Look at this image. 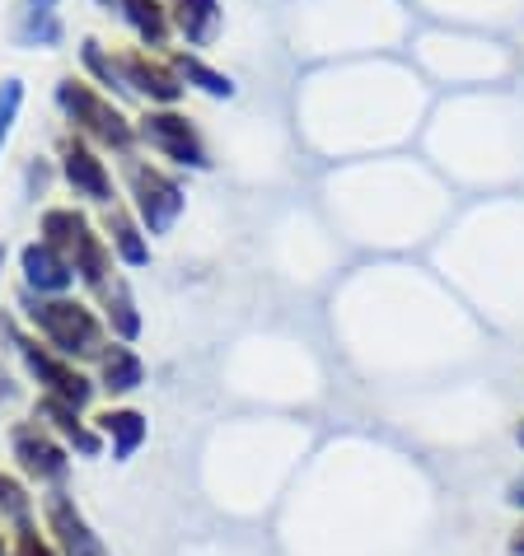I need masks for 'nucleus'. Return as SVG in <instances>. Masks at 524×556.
Returning a JSON list of instances; mask_svg holds the SVG:
<instances>
[{
  "label": "nucleus",
  "instance_id": "f257e3e1",
  "mask_svg": "<svg viewBox=\"0 0 524 556\" xmlns=\"http://www.w3.org/2000/svg\"><path fill=\"white\" fill-rule=\"evenodd\" d=\"M24 318H28V328H34V337L42 346H52L57 355H66V361H75V365L99 361V355L108 351L103 318L85 300H71V295L28 300Z\"/></svg>",
  "mask_w": 524,
  "mask_h": 556
},
{
  "label": "nucleus",
  "instance_id": "f03ea898",
  "mask_svg": "<svg viewBox=\"0 0 524 556\" xmlns=\"http://www.w3.org/2000/svg\"><path fill=\"white\" fill-rule=\"evenodd\" d=\"M0 328H5L14 355H20L24 375L38 383V397H61V403L89 412V403H95V393H99V383L89 379L80 365L66 361V355H57L52 346H42L38 337H24L20 328H14V318H0Z\"/></svg>",
  "mask_w": 524,
  "mask_h": 556
},
{
  "label": "nucleus",
  "instance_id": "7ed1b4c3",
  "mask_svg": "<svg viewBox=\"0 0 524 556\" xmlns=\"http://www.w3.org/2000/svg\"><path fill=\"white\" fill-rule=\"evenodd\" d=\"M42 243H52L95 295H103V286L117 276L113 271V249L89 229V220L75 206H52L48 215H42Z\"/></svg>",
  "mask_w": 524,
  "mask_h": 556
},
{
  "label": "nucleus",
  "instance_id": "20e7f679",
  "mask_svg": "<svg viewBox=\"0 0 524 556\" xmlns=\"http://www.w3.org/2000/svg\"><path fill=\"white\" fill-rule=\"evenodd\" d=\"M10 458H14V472L38 491H66L71 482V450L42 421L10 426Z\"/></svg>",
  "mask_w": 524,
  "mask_h": 556
},
{
  "label": "nucleus",
  "instance_id": "39448f33",
  "mask_svg": "<svg viewBox=\"0 0 524 556\" xmlns=\"http://www.w3.org/2000/svg\"><path fill=\"white\" fill-rule=\"evenodd\" d=\"M57 103H61V113L71 117V127L75 136H95L99 146H113L127 154L132 150V122L117 113L113 103H108L99 89H89L85 80H75V75H66V80L57 85Z\"/></svg>",
  "mask_w": 524,
  "mask_h": 556
},
{
  "label": "nucleus",
  "instance_id": "423d86ee",
  "mask_svg": "<svg viewBox=\"0 0 524 556\" xmlns=\"http://www.w3.org/2000/svg\"><path fill=\"white\" fill-rule=\"evenodd\" d=\"M38 519H42V529H48V538L57 543L61 556H113L103 543V533L85 519V509L75 505L71 491H42Z\"/></svg>",
  "mask_w": 524,
  "mask_h": 556
},
{
  "label": "nucleus",
  "instance_id": "0eeeda50",
  "mask_svg": "<svg viewBox=\"0 0 524 556\" xmlns=\"http://www.w3.org/2000/svg\"><path fill=\"white\" fill-rule=\"evenodd\" d=\"M127 182L136 197V211H141V225L150 235H169V225L183 215V188L155 164H141L127 154Z\"/></svg>",
  "mask_w": 524,
  "mask_h": 556
},
{
  "label": "nucleus",
  "instance_id": "6e6552de",
  "mask_svg": "<svg viewBox=\"0 0 524 556\" xmlns=\"http://www.w3.org/2000/svg\"><path fill=\"white\" fill-rule=\"evenodd\" d=\"M141 141L164 154V160H174L183 168H207V146H202V136L192 131V122L188 117H178V113H146L141 117Z\"/></svg>",
  "mask_w": 524,
  "mask_h": 556
},
{
  "label": "nucleus",
  "instance_id": "1a4fd4ad",
  "mask_svg": "<svg viewBox=\"0 0 524 556\" xmlns=\"http://www.w3.org/2000/svg\"><path fill=\"white\" fill-rule=\"evenodd\" d=\"M34 421H42L61 444H66V450H75L80 458H99L103 454V435L95 430V416H85L80 407L61 403V397H38Z\"/></svg>",
  "mask_w": 524,
  "mask_h": 556
},
{
  "label": "nucleus",
  "instance_id": "9d476101",
  "mask_svg": "<svg viewBox=\"0 0 524 556\" xmlns=\"http://www.w3.org/2000/svg\"><path fill=\"white\" fill-rule=\"evenodd\" d=\"M20 271H24V286L34 290L38 300H57V295H71L75 286V271L71 262L61 257L52 243H28L20 253Z\"/></svg>",
  "mask_w": 524,
  "mask_h": 556
},
{
  "label": "nucleus",
  "instance_id": "9b49d317",
  "mask_svg": "<svg viewBox=\"0 0 524 556\" xmlns=\"http://www.w3.org/2000/svg\"><path fill=\"white\" fill-rule=\"evenodd\" d=\"M61 174H66L71 188L80 197H89V202H99V206L113 202V178H108L103 160L80 141V136H71V141L61 146Z\"/></svg>",
  "mask_w": 524,
  "mask_h": 556
},
{
  "label": "nucleus",
  "instance_id": "f8f14e48",
  "mask_svg": "<svg viewBox=\"0 0 524 556\" xmlns=\"http://www.w3.org/2000/svg\"><path fill=\"white\" fill-rule=\"evenodd\" d=\"M95 383L108 397H127L146 383V361L127 342H108V351L95 361Z\"/></svg>",
  "mask_w": 524,
  "mask_h": 556
},
{
  "label": "nucleus",
  "instance_id": "ddd939ff",
  "mask_svg": "<svg viewBox=\"0 0 524 556\" xmlns=\"http://www.w3.org/2000/svg\"><path fill=\"white\" fill-rule=\"evenodd\" d=\"M95 430L103 435V444L113 450L117 463H127L132 454H141V444L150 440V421L136 407H103L95 416Z\"/></svg>",
  "mask_w": 524,
  "mask_h": 556
},
{
  "label": "nucleus",
  "instance_id": "4468645a",
  "mask_svg": "<svg viewBox=\"0 0 524 556\" xmlns=\"http://www.w3.org/2000/svg\"><path fill=\"white\" fill-rule=\"evenodd\" d=\"M117 66H122V80H127V89H141L150 103H174V99L183 94L178 71H169V66H160V61H150V56H141V52L122 56Z\"/></svg>",
  "mask_w": 524,
  "mask_h": 556
},
{
  "label": "nucleus",
  "instance_id": "2eb2a0df",
  "mask_svg": "<svg viewBox=\"0 0 524 556\" xmlns=\"http://www.w3.org/2000/svg\"><path fill=\"white\" fill-rule=\"evenodd\" d=\"M99 304H103V323H108V332H113V342L132 346L136 337H141V308L132 300V286L122 281V276H113V281L103 286Z\"/></svg>",
  "mask_w": 524,
  "mask_h": 556
},
{
  "label": "nucleus",
  "instance_id": "dca6fc26",
  "mask_svg": "<svg viewBox=\"0 0 524 556\" xmlns=\"http://www.w3.org/2000/svg\"><path fill=\"white\" fill-rule=\"evenodd\" d=\"M14 42H24V48H52V42H61L57 0H20V14H14Z\"/></svg>",
  "mask_w": 524,
  "mask_h": 556
},
{
  "label": "nucleus",
  "instance_id": "f3484780",
  "mask_svg": "<svg viewBox=\"0 0 524 556\" xmlns=\"http://www.w3.org/2000/svg\"><path fill=\"white\" fill-rule=\"evenodd\" d=\"M28 523H38V496H34V486H28L20 472L0 468V529L20 533V529H28Z\"/></svg>",
  "mask_w": 524,
  "mask_h": 556
},
{
  "label": "nucleus",
  "instance_id": "a211bd4d",
  "mask_svg": "<svg viewBox=\"0 0 524 556\" xmlns=\"http://www.w3.org/2000/svg\"><path fill=\"white\" fill-rule=\"evenodd\" d=\"M174 24L178 34L192 42V48H202V42L215 38V28H221V0H174Z\"/></svg>",
  "mask_w": 524,
  "mask_h": 556
},
{
  "label": "nucleus",
  "instance_id": "6ab92c4d",
  "mask_svg": "<svg viewBox=\"0 0 524 556\" xmlns=\"http://www.w3.org/2000/svg\"><path fill=\"white\" fill-rule=\"evenodd\" d=\"M103 229H108V249L127 262V267H146V262H150V243L141 239V225H136L127 211L113 206L103 215Z\"/></svg>",
  "mask_w": 524,
  "mask_h": 556
},
{
  "label": "nucleus",
  "instance_id": "aec40b11",
  "mask_svg": "<svg viewBox=\"0 0 524 556\" xmlns=\"http://www.w3.org/2000/svg\"><path fill=\"white\" fill-rule=\"evenodd\" d=\"M113 10H122V20H127L136 34H141L150 48H160L164 34H169V14L160 0H113Z\"/></svg>",
  "mask_w": 524,
  "mask_h": 556
},
{
  "label": "nucleus",
  "instance_id": "412c9836",
  "mask_svg": "<svg viewBox=\"0 0 524 556\" xmlns=\"http://www.w3.org/2000/svg\"><path fill=\"white\" fill-rule=\"evenodd\" d=\"M178 75H183V80H192L197 89H202V94H215V99H229V94H235L229 75L211 71L207 61H197V56H178Z\"/></svg>",
  "mask_w": 524,
  "mask_h": 556
},
{
  "label": "nucleus",
  "instance_id": "4be33fe9",
  "mask_svg": "<svg viewBox=\"0 0 524 556\" xmlns=\"http://www.w3.org/2000/svg\"><path fill=\"white\" fill-rule=\"evenodd\" d=\"M10 556H61V552H57V543L48 538L42 523H28V529L10 533Z\"/></svg>",
  "mask_w": 524,
  "mask_h": 556
},
{
  "label": "nucleus",
  "instance_id": "5701e85b",
  "mask_svg": "<svg viewBox=\"0 0 524 556\" xmlns=\"http://www.w3.org/2000/svg\"><path fill=\"white\" fill-rule=\"evenodd\" d=\"M80 52H85V66L99 75V85H103V89H117V94H122V89H127V80H122V66H117L113 56H103V48H99L95 38H89Z\"/></svg>",
  "mask_w": 524,
  "mask_h": 556
},
{
  "label": "nucleus",
  "instance_id": "b1692460",
  "mask_svg": "<svg viewBox=\"0 0 524 556\" xmlns=\"http://www.w3.org/2000/svg\"><path fill=\"white\" fill-rule=\"evenodd\" d=\"M20 99H24L20 80H5V85H0V146H5V136H10V127H14V113H20Z\"/></svg>",
  "mask_w": 524,
  "mask_h": 556
},
{
  "label": "nucleus",
  "instance_id": "393cba45",
  "mask_svg": "<svg viewBox=\"0 0 524 556\" xmlns=\"http://www.w3.org/2000/svg\"><path fill=\"white\" fill-rule=\"evenodd\" d=\"M506 556H524V515L511 533H506Z\"/></svg>",
  "mask_w": 524,
  "mask_h": 556
},
{
  "label": "nucleus",
  "instance_id": "a878e982",
  "mask_svg": "<svg viewBox=\"0 0 524 556\" xmlns=\"http://www.w3.org/2000/svg\"><path fill=\"white\" fill-rule=\"evenodd\" d=\"M506 505H511L515 515H524V477H515V482L506 486Z\"/></svg>",
  "mask_w": 524,
  "mask_h": 556
},
{
  "label": "nucleus",
  "instance_id": "bb28decb",
  "mask_svg": "<svg viewBox=\"0 0 524 556\" xmlns=\"http://www.w3.org/2000/svg\"><path fill=\"white\" fill-rule=\"evenodd\" d=\"M0 556H10V533L0 529Z\"/></svg>",
  "mask_w": 524,
  "mask_h": 556
},
{
  "label": "nucleus",
  "instance_id": "cd10ccee",
  "mask_svg": "<svg viewBox=\"0 0 524 556\" xmlns=\"http://www.w3.org/2000/svg\"><path fill=\"white\" fill-rule=\"evenodd\" d=\"M515 444H520V450H524V416H520V426H515Z\"/></svg>",
  "mask_w": 524,
  "mask_h": 556
},
{
  "label": "nucleus",
  "instance_id": "c85d7f7f",
  "mask_svg": "<svg viewBox=\"0 0 524 556\" xmlns=\"http://www.w3.org/2000/svg\"><path fill=\"white\" fill-rule=\"evenodd\" d=\"M0 267H5V243H0Z\"/></svg>",
  "mask_w": 524,
  "mask_h": 556
},
{
  "label": "nucleus",
  "instance_id": "c756f323",
  "mask_svg": "<svg viewBox=\"0 0 524 556\" xmlns=\"http://www.w3.org/2000/svg\"><path fill=\"white\" fill-rule=\"evenodd\" d=\"M103 5H113V0H103Z\"/></svg>",
  "mask_w": 524,
  "mask_h": 556
}]
</instances>
